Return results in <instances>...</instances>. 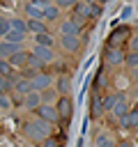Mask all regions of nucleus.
<instances>
[{"label":"nucleus","instance_id":"7c9ffc66","mask_svg":"<svg viewBox=\"0 0 138 147\" xmlns=\"http://www.w3.org/2000/svg\"><path fill=\"white\" fill-rule=\"evenodd\" d=\"M9 32H12V23H9V21H0V37L5 39Z\"/></svg>","mask_w":138,"mask_h":147},{"label":"nucleus","instance_id":"9b49d317","mask_svg":"<svg viewBox=\"0 0 138 147\" xmlns=\"http://www.w3.org/2000/svg\"><path fill=\"white\" fill-rule=\"evenodd\" d=\"M12 90H14L16 94H23V96H28V94L32 92V80L23 76V78H18V80L14 83V87H12Z\"/></svg>","mask_w":138,"mask_h":147},{"label":"nucleus","instance_id":"f257e3e1","mask_svg":"<svg viewBox=\"0 0 138 147\" xmlns=\"http://www.w3.org/2000/svg\"><path fill=\"white\" fill-rule=\"evenodd\" d=\"M23 131H25V136H28L30 140L44 142V140L51 136V124H46V122H41V119H32V122H28V124L23 126Z\"/></svg>","mask_w":138,"mask_h":147},{"label":"nucleus","instance_id":"ddd939ff","mask_svg":"<svg viewBox=\"0 0 138 147\" xmlns=\"http://www.w3.org/2000/svg\"><path fill=\"white\" fill-rule=\"evenodd\" d=\"M32 55H34L37 60H41L44 64H46V62H51V60L55 57V55H53V48H44V46H34Z\"/></svg>","mask_w":138,"mask_h":147},{"label":"nucleus","instance_id":"4c0bfd02","mask_svg":"<svg viewBox=\"0 0 138 147\" xmlns=\"http://www.w3.org/2000/svg\"><path fill=\"white\" fill-rule=\"evenodd\" d=\"M136 78H138V69H136Z\"/></svg>","mask_w":138,"mask_h":147},{"label":"nucleus","instance_id":"72a5a7b5","mask_svg":"<svg viewBox=\"0 0 138 147\" xmlns=\"http://www.w3.org/2000/svg\"><path fill=\"white\" fill-rule=\"evenodd\" d=\"M9 106H12V101H9V96H7V94H2V96H0V108H5V110H7Z\"/></svg>","mask_w":138,"mask_h":147},{"label":"nucleus","instance_id":"4be33fe9","mask_svg":"<svg viewBox=\"0 0 138 147\" xmlns=\"http://www.w3.org/2000/svg\"><path fill=\"white\" fill-rule=\"evenodd\" d=\"M57 16H60V9H57V5L48 2V5L44 7V18H51V21H55Z\"/></svg>","mask_w":138,"mask_h":147},{"label":"nucleus","instance_id":"9d476101","mask_svg":"<svg viewBox=\"0 0 138 147\" xmlns=\"http://www.w3.org/2000/svg\"><path fill=\"white\" fill-rule=\"evenodd\" d=\"M28 57H30V53H25V51H18V53H14L7 62L14 67V69H23V67H28Z\"/></svg>","mask_w":138,"mask_h":147},{"label":"nucleus","instance_id":"aec40b11","mask_svg":"<svg viewBox=\"0 0 138 147\" xmlns=\"http://www.w3.org/2000/svg\"><path fill=\"white\" fill-rule=\"evenodd\" d=\"M25 23H28V30H30L32 34H44V32H46V23H44V21H30V18H28Z\"/></svg>","mask_w":138,"mask_h":147},{"label":"nucleus","instance_id":"f704fd0d","mask_svg":"<svg viewBox=\"0 0 138 147\" xmlns=\"http://www.w3.org/2000/svg\"><path fill=\"white\" fill-rule=\"evenodd\" d=\"M131 53H138V34L131 39Z\"/></svg>","mask_w":138,"mask_h":147},{"label":"nucleus","instance_id":"a878e982","mask_svg":"<svg viewBox=\"0 0 138 147\" xmlns=\"http://www.w3.org/2000/svg\"><path fill=\"white\" fill-rule=\"evenodd\" d=\"M97 147H115V142L108 133H99L97 136Z\"/></svg>","mask_w":138,"mask_h":147},{"label":"nucleus","instance_id":"423d86ee","mask_svg":"<svg viewBox=\"0 0 138 147\" xmlns=\"http://www.w3.org/2000/svg\"><path fill=\"white\" fill-rule=\"evenodd\" d=\"M55 110H57V115H60V119H69L71 117V113H74V101L69 99V96H57V101H55Z\"/></svg>","mask_w":138,"mask_h":147},{"label":"nucleus","instance_id":"2f4dec72","mask_svg":"<svg viewBox=\"0 0 138 147\" xmlns=\"http://www.w3.org/2000/svg\"><path fill=\"white\" fill-rule=\"evenodd\" d=\"M55 94H57V92H53V90H46V92H41V103H48V101H53V99H55Z\"/></svg>","mask_w":138,"mask_h":147},{"label":"nucleus","instance_id":"cd10ccee","mask_svg":"<svg viewBox=\"0 0 138 147\" xmlns=\"http://www.w3.org/2000/svg\"><path fill=\"white\" fill-rule=\"evenodd\" d=\"M12 87H14V83H12L9 78H2V76H0V96H2V94H7Z\"/></svg>","mask_w":138,"mask_h":147},{"label":"nucleus","instance_id":"7ed1b4c3","mask_svg":"<svg viewBox=\"0 0 138 147\" xmlns=\"http://www.w3.org/2000/svg\"><path fill=\"white\" fill-rule=\"evenodd\" d=\"M80 30H83V21H78L74 16L60 23V37H78Z\"/></svg>","mask_w":138,"mask_h":147},{"label":"nucleus","instance_id":"f3484780","mask_svg":"<svg viewBox=\"0 0 138 147\" xmlns=\"http://www.w3.org/2000/svg\"><path fill=\"white\" fill-rule=\"evenodd\" d=\"M60 46L67 51V53H74L78 48V37H60Z\"/></svg>","mask_w":138,"mask_h":147},{"label":"nucleus","instance_id":"f03ea898","mask_svg":"<svg viewBox=\"0 0 138 147\" xmlns=\"http://www.w3.org/2000/svg\"><path fill=\"white\" fill-rule=\"evenodd\" d=\"M99 14H101V7L99 5H92V2H76L74 5V18H78V21L94 18Z\"/></svg>","mask_w":138,"mask_h":147},{"label":"nucleus","instance_id":"4468645a","mask_svg":"<svg viewBox=\"0 0 138 147\" xmlns=\"http://www.w3.org/2000/svg\"><path fill=\"white\" fill-rule=\"evenodd\" d=\"M18 51H23V48L21 46H14V44H7V41H0V60H9Z\"/></svg>","mask_w":138,"mask_h":147},{"label":"nucleus","instance_id":"2eb2a0df","mask_svg":"<svg viewBox=\"0 0 138 147\" xmlns=\"http://www.w3.org/2000/svg\"><path fill=\"white\" fill-rule=\"evenodd\" d=\"M25 14L30 16V21H44V9L37 7L34 2H28L25 5Z\"/></svg>","mask_w":138,"mask_h":147},{"label":"nucleus","instance_id":"a211bd4d","mask_svg":"<svg viewBox=\"0 0 138 147\" xmlns=\"http://www.w3.org/2000/svg\"><path fill=\"white\" fill-rule=\"evenodd\" d=\"M23 103L28 106V108H32V110H37L39 106H41V94L39 92H30L25 99H23Z\"/></svg>","mask_w":138,"mask_h":147},{"label":"nucleus","instance_id":"393cba45","mask_svg":"<svg viewBox=\"0 0 138 147\" xmlns=\"http://www.w3.org/2000/svg\"><path fill=\"white\" fill-rule=\"evenodd\" d=\"M0 76H2V78H12V76H14V67H12L7 60H0Z\"/></svg>","mask_w":138,"mask_h":147},{"label":"nucleus","instance_id":"f8f14e48","mask_svg":"<svg viewBox=\"0 0 138 147\" xmlns=\"http://www.w3.org/2000/svg\"><path fill=\"white\" fill-rule=\"evenodd\" d=\"M126 113H129V106H126V96H124V94H117V103H115V108H113V115H115L117 119H122Z\"/></svg>","mask_w":138,"mask_h":147},{"label":"nucleus","instance_id":"6ab92c4d","mask_svg":"<svg viewBox=\"0 0 138 147\" xmlns=\"http://www.w3.org/2000/svg\"><path fill=\"white\" fill-rule=\"evenodd\" d=\"M90 113L94 117H99L103 113V106H101V94H92V101H90Z\"/></svg>","mask_w":138,"mask_h":147},{"label":"nucleus","instance_id":"b1692460","mask_svg":"<svg viewBox=\"0 0 138 147\" xmlns=\"http://www.w3.org/2000/svg\"><path fill=\"white\" fill-rule=\"evenodd\" d=\"M9 23H12V30H16V32H21V34L28 32V23H25V21H21V18H9Z\"/></svg>","mask_w":138,"mask_h":147},{"label":"nucleus","instance_id":"20e7f679","mask_svg":"<svg viewBox=\"0 0 138 147\" xmlns=\"http://www.w3.org/2000/svg\"><path fill=\"white\" fill-rule=\"evenodd\" d=\"M34 113H37V119H41L46 124H57L60 122V115H57L55 106H51V103H41Z\"/></svg>","mask_w":138,"mask_h":147},{"label":"nucleus","instance_id":"dca6fc26","mask_svg":"<svg viewBox=\"0 0 138 147\" xmlns=\"http://www.w3.org/2000/svg\"><path fill=\"white\" fill-rule=\"evenodd\" d=\"M53 44H55V39L48 34V32H44V34H34V46H44V48H53Z\"/></svg>","mask_w":138,"mask_h":147},{"label":"nucleus","instance_id":"412c9836","mask_svg":"<svg viewBox=\"0 0 138 147\" xmlns=\"http://www.w3.org/2000/svg\"><path fill=\"white\" fill-rule=\"evenodd\" d=\"M115 103H117V94H103L101 96V106H103V113H113V108H115Z\"/></svg>","mask_w":138,"mask_h":147},{"label":"nucleus","instance_id":"39448f33","mask_svg":"<svg viewBox=\"0 0 138 147\" xmlns=\"http://www.w3.org/2000/svg\"><path fill=\"white\" fill-rule=\"evenodd\" d=\"M129 34H131L129 25H117V28L108 34V46H110V48H120V44H122Z\"/></svg>","mask_w":138,"mask_h":147},{"label":"nucleus","instance_id":"473e14b6","mask_svg":"<svg viewBox=\"0 0 138 147\" xmlns=\"http://www.w3.org/2000/svg\"><path fill=\"white\" fill-rule=\"evenodd\" d=\"M41 147H60V142H57V140H55L53 136H48V138H46V140L41 142Z\"/></svg>","mask_w":138,"mask_h":147},{"label":"nucleus","instance_id":"1a4fd4ad","mask_svg":"<svg viewBox=\"0 0 138 147\" xmlns=\"http://www.w3.org/2000/svg\"><path fill=\"white\" fill-rule=\"evenodd\" d=\"M103 57H106V62H108V64H120V62L124 60V53H122L120 48H110V46H106Z\"/></svg>","mask_w":138,"mask_h":147},{"label":"nucleus","instance_id":"c756f323","mask_svg":"<svg viewBox=\"0 0 138 147\" xmlns=\"http://www.w3.org/2000/svg\"><path fill=\"white\" fill-rule=\"evenodd\" d=\"M28 67H32V69H44V62H41V60H37V57L30 53V57H28Z\"/></svg>","mask_w":138,"mask_h":147},{"label":"nucleus","instance_id":"e433bc0d","mask_svg":"<svg viewBox=\"0 0 138 147\" xmlns=\"http://www.w3.org/2000/svg\"><path fill=\"white\" fill-rule=\"evenodd\" d=\"M129 16H131V7H124L122 9V18H129Z\"/></svg>","mask_w":138,"mask_h":147},{"label":"nucleus","instance_id":"bb28decb","mask_svg":"<svg viewBox=\"0 0 138 147\" xmlns=\"http://www.w3.org/2000/svg\"><path fill=\"white\" fill-rule=\"evenodd\" d=\"M67 90H69V78L67 76H60L57 78V94L60 96H67Z\"/></svg>","mask_w":138,"mask_h":147},{"label":"nucleus","instance_id":"c9c22d12","mask_svg":"<svg viewBox=\"0 0 138 147\" xmlns=\"http://www.w3.org/2000/svg\"><path fill=\"white\" fill-rule=\"evenodd\" d=\"M71 5H74L71 0H60V2H57V9H62V7H71Z\"/></svg>","mask_w":138,"mask_h":147},{"label":"nucleus","instance_id":"6e6552de","mask_svg":"<svg viewBox=\"0 0 138 147\" xmlns=\"http://www.w3.org/2000/svg\"><path fill=\"white\" fill-rule=\"evenodd\" d=\"M120 126L124 131H131V129H138V108L136 110H129L122 119H120Z\"/></svg>","mask_w":138,"mask_h":147},{"label":"nucleus","instance_id":"0eeeda50","mask_svg":"<svg viewBox=\"0 0 138 147\" xmlns=\"http://www.w3.org/2000/svg\"><path fill=\"white\" fill-rule=\"evenodd\" d=\"M51 83H53V76L51 74L32 76V92H46V90H51Z\"/></svg>","mask_w":138,"mask_h":147},{"label":"nucleus","instance_id":"5701e85b","mask_svg":"<svg viewBox=\"0 0 138 147\" xmlns=\"http://www.w3.org/2000/svg\"><path fill=\"white\" fill-rule=\"evenodd\" d=\"M25 39V34H21V32H16V30H12L2 41H7V44H14V46H21V41Z\"/></svg>","mask_w":138,"mask_h":147},{"label":"nucleus","instance_id":"c85d7f7f","mask_svg":"<svg viewBox=\"0 0 138 147\" xmlns=\"http://www.w3.org/2000/svg\"><path fill=\"white\" fill-rule=\"evenodd\" d=\"M124 62H126L131 69H138V53H129V55H124Z\"/></svg>","mask_w":138,"mask_h":147}]
</instances>
